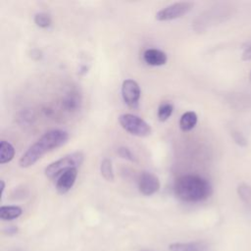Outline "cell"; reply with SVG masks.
<instances>
[{"mask_svg": "<svg viewBox=\"0 0 251 251\" xmlns=\"http://www.w3.org/2000/svg\"><path fill=\"white\" fill-rule=\"evenodd\" d=\"M212 191L211 183L199 175H183L174 183L175 195L187 203L202 202L211 196Z\"/></svg>", "mask_w": 251, "mask_h": 251, "instance_id": "cell-1", "label": "cell"}, {"mask_svg": "<svg viewBox=\"0 0 251 251\" xmlns=\"http://www.w3.org/2000/svg\"><path fill=\"white\" fill-rule=\"evenodd\" d=\"M69 139V133L63 129H51L36 140L21 157L19 165L21 168H28L34 165L48 152L63 146Z\"/></svg>", "mask_w": 251, "mask_h": 251, "instance_id": "cell-2", "label": "cell"}, {"mask_svg": "<svg viewBox=\"0 0 251 251\" xmlns=\"http://www.w3.org/2000/svg\"><path fill=\"white\" fill-rule=\"evenodd\" d=\"M83 160H84V155L82 152L80 151L73 152L49 164L44 170V175L50 179L56 178L67 170L79 167L82 164Z\"/></svg>", "mask_w": 251, "mask_h": 251, "instance_id": "cell-3", "label": "cell"}, {"mask_svg": "<svg viewBox=\"0 0 251 251\" xmlns=\"http://www.w3.org/2000/svg\"><path fill=\"white\" fill-rule=\"evenodd\" d=\"M119 122L126 131L135 136L145 137L150 135L152 132L150 125L140 117L133 114H122L119 117Z\"/></svg>", "mask_w": 251, "mask_h": 251, "instance_id": "cell-4", "label": "cell"}, {"mask_svg": "<svg viewBox=\"0 0 251 251\" xmlns=\"http://www.w3.org/2000/svg\"><path fill=\"white\" fill-rule=\"evenodd\" d=\"M193 5L194 4L192 2H188V1L176 2L158 11L156 13L155 19L160 22H166V21H172V20L181 18L192 10Z\"/></svg>", "mask_w": 251, "mask_h": 251, "instance_id": "cell-5", "label": "cell"}, {"mask_svg": "<svg viewBox=\"0 0 251 251\" xmlns=\"http://www.w3.org/2000/svg\"><path fill=\"white\" fill-rule=\"evenodd\" d=\"M141 96L138 83L133 79H126L122 84V97L125 103L132 109L137 108Z\"/></svg>", "mask_w": 251, "mask_h": 251, "instance_id": "cell-6", "label": "cell"}, {"mask_svg": "<svg viewBox=\"0 0 251 251\" xmlns=\"http://www.w3.org/2000/svg\"><path fill=\"white\" fill-rule=\"evenodd\" d=\"M137 186L141 194L150 196L155 194L160 189V181L157 176H155L153 173L144 171L138 176Z\"/></svg>", "mask_w": 251, "mask_h": 251, "instance_id": "cell-7", "label": "cell"}, {"mask_svg": "<svg viewBox=\"0 0 251 251\" xmlns=\"http://www.w3.org/2000/svg\"><path fill=\"white\" fill-rule=\"evenodd\" d=\"M77 174V168L69 169L61 174L56 181V190L60 194H65L69 192L75 182Z\"/></svg>", "mask_w": 251, "mask_h": 251, "instance_id": "cell-8", "label": "cell"}, {"mask_svg": "<svg viewBox=\"0 0 251 251\" xmlns=\"http://www.w3.org/2000/svg\"><path fill=\"white\" fill-rule=\"evenodd\" d=\"M143 61L149 65V66H153V67H159V66H163L167 63L168 61V56L167 54L160 50V49H156V48H148L143 52Z\"/></svg>", "mask_w": 251, "mask_h": 251, "instance_id": "cell-9", "label": "cell"}, {"mask_svg": "<svg viewBox=\"0 0 251 251\" xmlns=\"http://www.w3.org/2000/svg\"><path fill=\"white\" fill-rule=\"evenodd\" d=\"M170 251H205L207 245L202 241L175 242L170 245Z\"/></svg>", "mask_w": 251, "mask_h": 251, "instance_id": "cell-10", "label": "cell"}, {"mask_svg": "<svg viewBox=\"0 0 251 251\" xmlns=\"http://www.w3.org/2000/svg\"><path fill=\"white\" fill-rule=\"evenodd\" d=\"M198 117L193 111H187L183 113L179 119V128L182 131H190L197 125Z\"/></svg>", "mask_w": 251, "mask_h": 251, "instance_id": "cell-11", "label": "cell"}, {"mask_svg": "<svg viewBox=\"0 0 251 251\" xmlns=\"http://www.w3.org/2000/svg\"><path fill=\"white\" fill-rule=\"evenodd\" d=\"M15 157V148L14 146L6 141L2 140L0 142V164L4 165L11 162Z\"/></svg>", "mask_w": 251, "mask_h": 251, "instance_id": "cell-12", "label": "cell"}, {"mask_svg": "<svg viewBox=\"0 0 251 251\" xmlns=\"http://www.w3.org/2000/svg\"><path fill=\"white\" fill-rule=\"evenodd\" d=\"M23 214V210L19 206H1L0 218L3 221H12L19 218Z\"/></svg>", "mask_w": 251, "mask_h": 251, "instance_id": "cell-13", "label": "cell"}, {"mask_svg": "<svg viewBox=\"0 0 251 251\" xmlns=\"http://www.w3.org/2000/svg\"><path fill=\"white\" fill-rule=\"evenodd\" d=\"M174 112V105L170 101H163L158 107V120L166 122Z\"/></svg>", "mask_w": 251, "mask_h": 251, "instance_id": "cell-14", "label": "cell"}, {"mask_svg": "<svg viewBox=\"0 0 251 251\" xmlns=\"http://www.w3.org/2000/svg\"><path fill=\"white\" fill-rule=\"evenodd\" d=\"M100 173L102 176L108 180V181H113L115 178L114 176V170H113V165L112 161L108 158H105L100 165Z\"/></svg>", "mask_w": 251, "mask_h": 251, "instance_id": "cell-15", "label": "cell"}, {"mask_svg": "<svg viewBox=\"0 0 251 251\" xmlns=\"http://www.w3.org/2000/svg\"><path fill=\"white\" fill-rule=\"evenodd\" d=\"M79 103H80V98H79V95H77L76 92L71 91L70 93H68L65 96L64 105H65V107L67 108L68 111L75 110L78 107Z\"/></svg>", "mask_w": 251, "mask_h": 251, "instance_id": "cell-16", "label": "cell"}, {"mask_svg": "<svg viewBox=\"0 0 251 251\" xmlns=\"http://www.w3.org/2000/svg\"><path fill=\"white\" fill-rule=\"evenodd\" d=\"M237 194L246 206L251 207V186L249 184H239L237 187Z\"/></svg>", "mask_w": 251, "mask_h": 251, "instance_id": "cell-17", "label": "cell"}, {"mask_svg": "<svg viewBox=\"0 0 251 251\" xmlns=\"http://www.w3.org/2000/svg\"><path fill=\"white\" fill-rule=\"evenodd\" d=\"M33 21H34V24L41 28H47L52 24L51 16L45 12H40V13L35 14Z\"/></svg>", "mask_w": 251, "mask_h": 251, "instance_id": "cell-18", "label": "cell"}, {"mask_svg": "<svg viewBox=\"0 0 251 251\" xmlns=\"http://www.w3.org/2000/svg\"><path fill=\"white\" fill-rule=\"evenodd\" d=\"M118 155L123 158V159H126L130 162H136V158L134 156V154L130 151V149H128L126 146H121L118 148Z\"/></svg>", "mask_w": 251, "mask_h": 251, "instance_id": "cell-19", "label": "cell"}, {"mask_svg": "<svg viewBox=\"0 0 251 251\" xmlns=\"http://www.w3.org/2000/svg\"><path fill=\"white\" fill-rule=\"evenodd\" d=\"M231 136L232 139L234 140V142L239 145L240 147H245L247 146V138L244 136V134H242L240 131L238 130H233L231 131Z\"/></svg>", "mask_w": 251, "mask_h": 251, "instance_id": "cell-20", "label": "cell"}, {"mask_svg": "<svg viewBox=\"0 0 251 251\" xmlns=\"http://www.w3.org/2000/svg\"><path fill=\"white\" fill-rule=\"evenodd\" d=\"M242 60L244 61H249L251 60V44H249L245 50L242 53Z\"/></svg>", "mask_w": 251, "mask_h": 251, "instance_id": "cell-21", "label": "cell"}, {"mask_svg": "<svg viewBox=\"0 0 251 251\" xmlns=\"http://www.w3.org/2000/svg\"><path fill=\"white\" fill-rule=\"evenodd\" d=\"M0 182H1V194H0V195H1V197H2V196H3V193H4V189H5V181L2 179Z\"/></svg>", "mask_w": 251, "mask_h": 251, "instance_id": "cell-22", "label": "cell"}, {"mask_svg": "<svg viewBox=\"0 0 251 251\" xmlns=\"http://www.w3.org/2000/svg\"><path fill=\"white\" fill-rule=\"evenodd\" d=\"M7 230H9L8 233H15V232H17V227H15V226H10Z\"/></svg>", "mask_w": 251, "mask_h": 251, "instance_id": "cell-23", "label": "cell"}, {"mask_svg": "<svg viewBox=\"0 0 251 251\" xmlns=\"http://www.w3.org/2000/svg\"><path fill=\"white\" fill-rule=\"evenodd\" d=\"M13 251H18V250H13Z\"/></svg>", "mask_w": 251, "mask_h": 251, "instance_id": "cell-24", "label": "cell"}, {"mask_svg": "<svg viewBox=\"0 0 251 251\" xmlns=\"http://www.w3.org/2000/svg\"><path fill=\"white\" fill-rule=\"evenodd\" d=\"M250 76H251V74H250Z\"/></svg>", "mask_w": 251, "mask_h": 251, "instance_id": "cell-25", "label": "cell"}]
</instances>
